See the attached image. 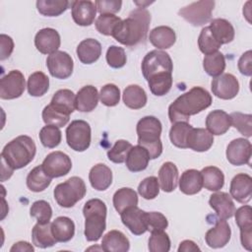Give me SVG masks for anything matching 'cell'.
I'll return each instance as SVG.
<instances>
[{
  "instance_id": "obj_43",
  "label": "cell",
  "mask_w": 252,
  "mask_h": 252,
  "mask_svg": "<svg viewBox=\"0 0 252 252\" xmlns=\"http://www.w3.org/2000/svg\"><path fill=\"white\" fill-rule=\"evenodd\" d=\"M193 127L188 122L173 123L169 130V139L171 143L180 149H187V139Z\"/></svg>"
},
{
  "instance_id": "obj_16",
  "label": "cell",
  "mask_w": 252,
  "mask_h": 252,
  "mask_svg": "<svg viewBox=\"0 0 252 252\" xmlns=\"http://www.w3.org/2000/svg\"><path fill=\"white\" fill-rule=\"evenodd\" d=\"M229 193L238 203H248L252 197V177L246 173L236 174L230 181Z\"/></svg>"
},
{
  "instance_id": "obj_11",
  "label": "cell",
  "mask_w": 252,
  "mask_h": 252,
  "mask_svg": "<svg viewBox=\"0 0 252 252\" xmlns=\"http://www.w3.org/2000/svg\"><path fill=\"white\" fill-rule=\"evenodd\" d=\"M26 89L24 75L19 70H12L0 80V97L14 99L20 97Z\"/></svg>"
},
{
  "instance_id": "obj_23",
  "label": "cell",
  "mask_w": 252,
  "mask_h": 252,
  "mask_svg": "<svg viewBox=\"0 0 252 252\" xmlns=\"http://www.w3.org/2000/svg\"><path fill=\"white\" fill-rule=\"evenodd\" d=\"M207 130L213 135H222L230 128V117L229 115L220 109L211 111L206 118Z\"/></svg>"
},
{
  "instance_id": "obj_60",
  "label": "cell",
  "mask_w": 252,
  "mask_h": 252,
  "mask_svg": "<svg viewBox=\"0 0 252 252\" xmlns=\"http://www.w3.org/2000/svg\"><path fill=\"white\" fill-rule=\"evenodd\" d=\"M190 251H200V248L192 240H183L182 242H180L178 247V252H190Z\"/></svg>"
},
{
  "instance_id": "obj_29",
  "label": "cell",
  "mask_w": 252,
  "mask_h": 252,
  "mask_svg": "<svg viewBox=\"0 0 252 252\" xmlns=\"http://www.w3.org/2000/svg\"><path fill=\"white\" fill-rule=\"evenodd\" d=\"M150 159L151 158L148 151L144 147L137 145L130 149L125 163L130 171L139 172L148 167Z\"/></svg>"
},
{
  "instance_id": "obj_41",
  "label": "cell",
  "mask_w": 252,
  "mask_h": 252,
  "mask_svg": "<svg viewBox=\"0 0 252 252\" xmlns=\"http://www.w3.org/2000/svg\"><path fill=\"white\" fill-rule=\"evenodd\" d=\"M203 67L205 72L211 77L216 78L221 75L225 69L224 55L220 51L206 55L203 60Z\"/></svg>"
},
{
  "instance_id": "obj_25",
  "label": "cell",
  "mask_w": 252,
  "mask_h": 252,
  "mask_svg": "<svg viewBox=\"0 0 252 252\" xmlns=\"http://www.w3.org/2000/svg\"><path fill=\"white\" fill-rule=\"evenodd\" d=\"M129 248V239L119 230H110L102 237L101 249L105 252H126Z\"/></svg>"
},
{
  "instance_id": "obj_33",
  "label": "cell",
  "mask_w": 252,
  "mask_h": 252,
  "mask_svg": "<svg viewBox=\"0 0 252 252\" xmlns=\"http://www.w3.org/2000/svg\"><path fill=\"white\" fill-rule=\"evenodd\" d=\"M124 104L131 109H140L147 104V94L138 85H129L122 94Z\"/></svg>"
},
{
  "instance_id": "obj_30",
  "label": "cell",
  "mask_w": 252,
  "mask_h": 252,
  "mask_svg": "<svg viewBox=\"0 0 252 252\" xmlns=\"http://www.w3.org/2000/svg\"><path fill=\"white\" fill-rule=\"evenodd\" d=\"M209 28L213 36L221 45L231 42L234 38V34H235L234 28L225 19L218 18V19L212 20Z\"/></svg>"
},
{
  "instance_id": "obj_62",
  "label": "cell",
  "mask_w": 252,
  "mask_h": 252,
  "mask_svg": "<svg viewBox=\"0 0 252 252\" xmlns=\"http://www.w3.org/2000/svg\"><path fill=\"white\" fill-rule=\"evenodd\" d=\"M1 163H2V176H1V180L2 181H5L6 179H9L13 172H14V169L11 168L8 164H6L3 160H1Z\"/></svg>"
},
{
  "instance_id": "obj_7",
  "label": "cell",
  "mask_w": 252,
  "mask_h": 252,
  "mask_svg": "<svg viewBox=\"0 0 252 252\" xmlns=\"http://www.w3.org/2000/svg\"><path fill=\"white\" fill-rule=\"evenodd\" d=\"M141 68L144 78L148 81L151 77L158 74H172L173 63L168 53L156 49L148 52L145 55Z\"/></svg>"
},
{
  "instance_id": "obj_35",
  "label": "cell",
  "mask_w": 252,
  "mask_h": 252,
  "mask_svg": "<svg viewBox=\"0 0 252 252\" xmlns=\"http://www.w3.org/2000/svg\"><path fill=\"white\" fill-rule=\"evenodd\" d=\"M203 178V187L209 191H219L223 187L224 175L217 166H206L201 170Z\"/></svg>"
},
{
  "instance_id": "obj_48",
  "label": "cell",
  "mask_w": 252,
  "mask_h": 252,
  "mask_svg": "<svg viewBox=\"0 0 252 252\" xmlns=\"http://www.w3.org/2000/svg\"><path fill=\"white\" fill-rule=\"evenodd\" d=\"M132 144L126 140H117L113 147L107 151V158L114 163H122L126 160Z\"/></svg>"
},
{
  "instance_id": "obj_3",
  "label": "cell",
  "mask_w": 252,
  "mask_h": 252,
  "mask_svg": "<svg viewBox=\"0 0 252 252\" xmlns=\"http://www.w3.org/2000/svg\"><path fill=\"white\" fill-rule=\"evenodd\" d=\"M36 147L33 140L21 135L5 145L1 152V160L11 168L20 169L27 166L34 158Z\"/></svg>"
},
{
  "instance_id": "obj_58",
  "label": "cell",
  "mask_w": 252,
  "mask_h": 252,
  "mask_svg": "<svg viewBox=\"0 0 252 252\" xmlns=\"http://www.w3.org/2000/svg\"><path fill=\"white\" fill-rule=\"evenodd\" d=\"M237 66H238L239 72L242 75L248 76V77L252 75V51L251 50H247L240 56Z\"/></svg>"
},
{
  "instance_id": "obj_15",
  "label": "cell",
  "mask_w": 252,
  "mask_h": 252,
  "mask_svg": "<svg viewBox=\"0 0 252 252\" xmlns=\"http://www.w3.org/2000/svg\"><path fill=\"white\" fill-rule=\"evenodd\" d=\"M61 39L58 32L51 28L39 30L34 36V45L42 54H52L58 51Z\"/></svg>"
},
{
  "instance_id": "obj_18",
  "label": "cell",
  "mask_w": 252,
  "mask_h": 252,
  "mask_svg": "<svg viewBox=\"0 0 252 252\" xmlns=\"http://www.w3.org/2000/svg\"><path fill=\"white\" fill-rule=\"evenodd\" d=\"M231 229L225 220L219 219L215 226L210 228L205 235L206 243L211 248L224 247L230 240Z\"/></svg>"
},
{
  "instance_id": "obj_6",
  "label": "cell",
  "mask_w": 252,
  "mask_h": 252,
  "mask_svg": "<svg viewBox=\"0 0 252 252\" xmlns=\"http://www.w3.org/2000/svg\"><path fill=\"white\" fill-rule=\"evenodd\" d=\"M87 193L84 180L78 176H72L63 183H59L53 191L54 199L60 207L71 208L82 200Z\"/></svg>"
},
{
  "instance_id": "obj_34",
  "label": "cell",
  "mask_w": 252,
  "mask_h": 252,
  "mask_svg": "<svg viewBox=\"0 0 252 252\" xmlns=\"http://www.w3.org/2000/svg\"><path fill=\"white\" fill-rule=\"evenodd\" d=\"M32 243L39 248H48L57 243L51 231V223L37 222L32 230Z\"/></svg>"
},
{
  "instance_id": "obj_49",
  "label": "cell",
  "mask_w": 252,
  "mask_h": 252,
  "mask_svg": "<svg viewBox=\"0 0 252 252\" xmlns=\"http://www.w3.org/2000/svg\"><path fill=\"white\" fill-rule=\"evenodd\" d=\"M121 22L118 16L112 14H102L95 20L96 31L103 35H112L115 27Z\"/></svg>"
},
{
  "instance_id": "obj_17",
  "label": "cell",
  "mask_w": 252,
  "mask_h": 252,
  "mask_svg": "<svg viewBox=\"0 0 252 252\" xmlns=\"http://www.w3.org/2000/svg\"><path fill=\"white\" fill-rule=\"evenodd\" d=\"M96 6L93 1H71V13L74 22L82 27L91 26L96 15Z\"/></svg>"
},
{
  "instance_id": "obj_57",
  "label": "cell",
  "mask_w": 252,
  "mask_h": 252,
  "mask_svg": "<svg viewBox=\"0 0 252 252\" xmlns=\"http://www.w3.org/2000/svg\"><path fill=\"white\" fill-rule=\"evenodd\" d=\"M97 12L102 14H112L119 12L122 6V2L118 0H97L94 1Z\"/></svg>"
},
{
  "instance_id": "obj_37",
  "label": "cell",
  "mask_w": 252,
  "mask_h": 252,
  "mask_svg": "<svg viewBox=\"0 0 252 252\" xmlns=\"http://www.w3.org/2000/svg\"><path fill=\"white\" fill-rule=\"evenodd\" d=\"M113 206L117 213L123 212L125 209L138 205L137 193L128 187H123L118 189L113 195Z\"/></svg>"
},
{
  "instance_id": "obj_22",
  "label": "cell",
  "mask_w": 252,
  "mask_h": 252,
  "mask_svg": "<svg viewBox=\"0 0 252 252\" xmlns=\"http://www.w3.org/2000/svg\"><path fill=\"white\" fill-rule=\"evenodd\" d=\"M76 52L83 64H93L101 55V44L94 38H86L79 43Z\"/></svg>"
},
{
  "instance_id": "obj_54",
  "label": "cell",
  "mask_w": 252,
  "mask_h": 252,
  "mask_svg": "<svg viewBox=\"0 0 252 252\" xmlns=\"http://www.w3.org/2000/svg\"><path fill=\"white\" fill-rule=\"evenodd\" d=\"M138 193L146 200H153L159 193V183L156 176H149L143 179L138 186Z\"/></svg>"
},
{
  "instance_id": "obj_1",
  "label": "cell",
  "mask_w": 252,
  "mask_h": 252,
  "mask_svg": "<svg viewBox=\"0 0 252 252\" xmlns=\"http://www.w3.org/2000/svg\"><path fill=\"white\" fill-rule=\"evenodd\" d=\"M213 98L210 93L202 87H193L188 92L179 95L168 106L169 121L188 122L191 115L205 110L212 104Z\"/></svg>"
},
{
  "instance_id": "obj_19",
  "label": "cell",
  "mask_w": 252,
  "mask_h": 252,
  "mask_svg": "<svg viewBox=\"0 0 252 252\" xmlns=\"http://www.w3.org/2000/svg\"><path fill=\"white\" fill-rule=\"evenodd\" d=\"M145 211L137 206L129 207L120 213L123 224L135 235H141L147 231L145 225Z\"/></svg>"
},
{
  "instance_id": "obj_28",
  "label": "cell",
  "mask_w": 252,
  "mask_h": 252,
  "mask_svg": "<svg viewBox=\"0 0 252 252\" xmlns=\"http://www.w3.org/2000/svg\"><path fill=\"white\" fill-rule=\"evenodd\" d=\"M149 39L158 49H167L175 43L176 34L171 28L167 26H159L151 31Z\"/></svg>"
},
{
  "instance_id": "obj_56",
  "label": "cell",
  "mask_w": 252,
  "mask_h": 252,
  "mask_svg": "<svg viewBox=\"0 0 252 252\" xmlns=\"http://www.w3.org/2000/svg\"><path fill=\"white\" fill-rule=\"evenodd\" d=\"M105 58H106L107 64L114 69L122 68L127 61L124 48L116 45H111L108 47Z\"/></svg>"
},
{
  "instance_id": "obj_61",
  "label": "cell",
  "mask_w": 252,
  "mask_h": 252,
  "mask_svg": "<svg viewBox=\"0 0 252 252\" xmlns=\"http://www.w3.org/2000/svg\"><path fill=\"white\" fill-rule=\"evenodd\" d=\"M11 252H15V251H34V248L32 246V244H30L27 241H19L14 243V245L11 247L10 249Z\"/></svg>"
},
{
  "instance_id": "obj_2",
  "label": "cell",
  "mask_w": 252,
  "mask_h": 252,
  "mask_svg": "<svg viewBox=\"0 0 252 252\" xmlns=\"http://www.w3.org/2000/svg\"><path fill=\"white\" fill-rule=\"evenodd\" d=\"M151 23V14L146 8L133 10L128 18L121 20L115 27L112 36L126 46H135L143 41L148 34Z\"/></svg>"
},
{
  "instance_id": "obj_5",
  "label": "cell",
  "mask_w": 252,
  "mask_h": 252,
  "mask_svg": "<svg viewBox=\"0 0 252 252\" xmlns=\"http://www.w3.org/2000/svg\"><path fill=\"white\" fill-rule=\"evenodd\" d=\"M107 209L100 199H91L83 208L85 217V237L88 241H97L106 227Z\"/></svg>"
},
{
  "instance_id": "obj_26",
  "label": "cell",
  "mask_w": 252,
  "mask_h": 252,
  "mask_svg": "<svg viewBox=\"0 0 252 252\" xmlns=\"http://www.w3.org/2000/svg\"><path fill=\"white\" fill-rule=\"evenodd\" d=\"M98 98L99 95L95 87L85 86L76 94V108L81 112H91L96 107Z\"/></svg>"
},
{
  "instance_id": "obj_59",
  "label": "cell",
  "mask_w": 252,
  "mask_h": 252,
  "mask_svg": "<svg viewBox=\"0 0 252 252\" xmlns=\"http://www.w3.org/2000/svg\"><path fill=\"white\" fill-rule=\"evenodd\" d=\"M0 40H1V55H0V60L3 61L7 59L13 52L14 50V41L13 39L7 35L2 33L0 35Z\"/></svg>"
},
{
  "instance_id": "obj_4",
  "label": "cell",
  "mask_w": 252,
  "mask_h": 252,
  "mask_svg": "<svg viewBox=\"0 0 252 252\" xmlns=\"http://www.w3.org/2000/svg\"><path fill=\"white\" fill-rule=\"evenodd\" d=\"M161 130V123L155 116H145L137 123L138 145L148 151L151 159L158 158L162 153V143L160 141Z\"/></svg>"
},
{
  "instance_id": "obj_45",
  "label": "cell",
  "mask_w": 252,
  "mask_h": 252,
  "mask_svg": "<svg viewBox=\"0 0 252 252\" xmlns=\"http://www.w3.org/2000/svg\"><path fill=\"white\" fill-rule=\"evenodd\" d=\"M198 46L202 53L205 55H209L212 53H215L219 50V48L221 46L220 43H219L216 38L213 36L209 26L202 29L199 37H198Z\"/></svg>"
},
{
  "instance_id": "obj_36",
  "label": "cell",
  "mask_w": 252,
  "mask_h": 252,
  "mask_svg": "<svg viewBox=\"0 0 252 252\" xmlns=\"http://www.w3.org/2000/svg\"><path fill=\"white\" fill-rule=\"evenodd\" d=\"M51 177L48 176L42 168V165L33 167L27 176V186L32 192H41L51 183Z\"/></svg>"
},
{
  "instance_id": "obj_39",
  "label": "cell",
  "mask_w": 252,
  "mask_h": 252,
  "mask_svg": "<svg viewBox=\"0 0 252 252\" xmlns=\"http://www.w3.org/2000/svg\"><path fill=\"white\" fill-rule=\"evenodd\" d=\"M27 89L32 96H42L49 89V79L43 72L36 71L30 75L27 83Z\"/></svg>"
},
{
  "instance_id": "obj_14",
  "label": "cell",
  "mask_w": 252,
  "mask_h": 252,
  "mask_svg": "<svg viewBox=\"0 0 252 252\" xmlns=\"http://www.w3.org/2000/svg\"><path fill=\"white\" fill-rule=\"evenodd\" d=\"M213 94L221 99H232L239 92V83L235 76L229 73L221 74L213 79L211 84Z\"/></svg>"
},
{
  "instance_id": "obj_44",
  "label": "cell",
  "mask_w": 252,
  "mask_h": 252,
  "mask_svg": "<svg viewBox=\"0 0 252 252\" xmlns=\"http://www.w3.org/2000/svg\"><path fill=\"white\" fill-rule=\"evenodd\" d=\"M41 116L46 125H53L59 128L65 126L70 119V114L58 109L50 103L43 108Z\"/></svg>"
},
{
  "instance_id": "obj_40",
  "label": "cell",
  "mask_w": 252,
  "mask_h": 252,
  "mask_svg": "<svg viewBox=\"0 0 252 252\" xmlns=\"http://www.w3.org/2000/svg\"><path fill=\"white\" fill-rule=\"evenodd\" d=\"M71 2L67 0H37L36 8L37 11L46 17H57L64 13Z\"/></svg>"
},
{
  "instance_id": "obj_20",
  "label": "cell",
  "mask_w": 252,
  "mask_h": 252,
  "mask_svg": "<svg viewBox=\"0 0 252 252\" xmlns=\"http://www.w3.org/2000/svg\"><path fill=\"white\" fill-rule=\"evenodd\" d=\"M210 207L215 210L219 219L227 220L233 217L235 206L230 195L225 192H216L210 196Z\"/></svg>"
},
{
  "instance_id": "obj_31",
  "label": "cell",
  "mask_w": 252,
  "mask_h": 252,
  "mask_svg": "<svg viewBox=\"0 0 252 252\" xmlns=\"http://www.w3.org/2000/svg\"><path fill=\"white\" fill-rule=\"evenodd\" d=\"M159 187L164 192H172L178 184V169L171 161L164 162L158 170Z\"/></svg>"
},
{
  "instance_id": "obj_38",
  "label": "cell",
  "mask_w": 252,
  "mask_h": 252,
  "mask_svg": "<svg viewBox=\"0 0 252 252\" xmlns=\"http://www.w3.org/2000/svg\"><path fill=\"white\" fill-rule=\"evenodd\" d=\"M50 104L68 114H71L76 108V95L71 90H59L53 94Z\"/></svg>"
},
{
  "instance_id": "obj_32",
  "label": "cell",
  "mask_w": 252,
  "mask_h": 252,
  "mask_svg": "<svg viewBox=\"0 0 252 252\" xmlns=\"http://www.w3.org/2000/svg\"><path fill=\"white\" fill-rule=\"evenodd\" d=\"M51 231L57 242H68L75 234V223L68 217H58L51 222Z\"/></svg>"
},
{
  "instance_id": "obj_42",
  "label": "cell",
  "mask_w": 252,
  "mask_h": 252,
  "mask_svg": "<svg viewBox=\"0 0 252 252\" xmlns=\"http://www.w3.org/2000/svg\"><path fill=\"white\" fill-rule=\"evenodd\" d=\"M148 86L153 94L162 96L166 94L172 87V74L162 73L151 77L148 81Z\"/></svg>"
},
{
  "instance_id": "obj_47",
  "label": "cell",
  "mask_w": 252,
  "mask_h": 252,
  "mask_svg": "<svg viewBox=\"0 0 252 252\" xmlns=\"http://www.w3.org/2000/svg\"><path fill=\"white\" fill-rule=\"evenodd\" d=\"M230 124L237 129L240 134L249 138L252 135V115L241 112H232L229 114Z\"/></svg>"
},
{
  "instance_id": "obj_50",
  "label": "cell",
  "mask_w": 252,
  "mask_h": 252,
  "mask_svg": "<svg viewBox=\"0 0 252 252\" xmlns=\"http://www.w3.org/2000/svg\"><path fill=\"white\" fill-rule=\"evenodd\" d=\"M144 219L146 228L150 232L164 230L168 225L167 219L159 212H145Z\"/></svg>"
},
{
  "instance_id": "obj_21",
  "label": "cell",
  "mask_w": 252,
  "mask_h": 252,
  "mask_svg": "<svg viewBox=\"0 0 252 252\" xmlns=\"http://www.w3.org/2000/svg\"><path fill=\"white\" fill-rule=\"evenodd\" d=\"M89 180L94 189L104 191L112 183V171L104 163H97L91 168Z\"/></svg>"
},
{
  "instance_id": "obj_8",
  "label": "cell",
  "mask_w": 252,
  "mask_h": 252,
  "mask_svg": "<svg viewBox=\"0 0 252 252\" xmlns=\"http://www.w3.org/2000/svg\"><path fill=\"white\" fill-rule=\"evenodd\" d=\"M91 139V126L85 120H74L66 128L67 144L76 152H84L89 149Z\"/></svg>"
},
{
  "instance_id": "obj_24",
  "label": "cell",
  "mask_w": 252,
  "mask_h": 252,
  "mask_svg": "<svg viewBox=\"0 0 252 252\" xmlns=\"http://www.w3.org/2000/svg\"><path fill=\"white\" fill-rule=\"evenodd\" d=\"M214 143V135L204 128H192L188 139L187 147L195 152H206Z\"/></svg>"
},
{
  "instance_id": "obj_9",
  "label": "cell",
  "mask_w": 252,
  "mask_h": 252,
  "mask_svg": "<svg viewBox=\"0 0 252 252\" xmlns=\"http://www.w3.org/2000/svg\"><path fill=\"white\" fill-rule=\"evenodd\" d=\"M215 2L202 0L193 2L178 11L179 16L193 26H203L211 21Z\"/></svg>"
},
{
  "instance_id": "obj_10",
  "label": "cell",
  "mask_w": 252,
  "mask_h": 252,
  "mask_svg": "<svg viewBox=\"0 0 252 252\" xmlns=\"http://www.w3.org/2000/svg\"><path fill=\"white\" fill-rule=\"evenodd\" d=\"M42 168L51 178H57L68 174L72 168V161L68 155L55 151L48 154L43 159Z\"/></svg>"
},
{
  "instance_id": "obj_46",
  "label": "cell",
  "mask_w": 252,
  "mask_h": 252,
  "mask_svg": "<svg viewBox=\"0 0 252 252\" xmlns=\"http://www.w3.org/2000/svg\"><path fill=\"white\" fill-rule=\"evenodd\" d=\"M62 138V133L57 126L46 125L39 131V140L43 147L48 149H53L57 147Z\"/></svg>"
},
{
  "instance_id": "obj_51",
  "label": "cell",
  "mask_w": 252,
  "mask_h": 252,
  "mask_svg": "<svg viewBox=\"0 0 252 252\" xmlns=\"http://www.w3.org/2000/svg\"><path fill=\"white\" fill-rule=\"evenodd\" d=\"M31 217L36 219L39 223L49 222L52 217V209L48 202L44 200H38L32 203L30 210Z\"/></svg>"
},
{
  "instance_id": "obj_13",
  "label": "cell",
  "mask_w": 252,
  "mask_h": 252,
  "mask_svg": "<svg viewBox=\"0 0 252 252\" xmlns=\"http://www.w3.org/2000/svg\"><path fill=\"white\" fill-rule=\"evenodd\" d=\"M225 155L227 160L233 165H250V158L252 155V147L250 141L244 138H237L232 140L227 145Z\"/></svg>"
},
{
  "instance_id": "obj_27",
  "label": "cell",
  "mask_w": 252,
  "mask_h": 252,
  "mask_svg": "<svg viewBox=\"0 0 252 252\" xmlns=\"http://www.w3.org/2000/svg\"><path fill=\"white\" fill-rule=\"evenodd\" d=\"M180 191L186 195H195L203 188V178L201 171L197 169H187L178 180Z\"/></svg>"
},
{
  "instance_id": "obj_12",
  "label": "cell",
  "mask_w": 252,
  "mask_h": 252,
  "mask_svg": "<svg viewBox=\"0 0 252 252\" xmlns=\"http://www.w3.org/2000/svg\"><path fill=\"white\" fill-rule=\"evenodd\" d=\"M46 66L52 77L64 80L72 75L74 63L72 57L67 52L58 50L48 55Z\"/></svg>"
},
{
  "instance_id": "obj_53",
  "label": "cell",
  "mask_w": 252,
  "mask_h": 252,
  "mask_svg": "<svg viewBox=\"0 0 252 252\" xmlns=\"http://www.w3.org/2000/svg\"><path fill=\"white\" fill-rule=\"evenodd\" d=\"M233 216H235V221L240 233L252 232V209L249 205L238 208Z\"/></svg>"
},
{
  "instance_id": "obj_52",
  "label": "cell",
  "mask_w": 252,
  "mask_h": 252,
  "mask_svg": "<svg viewBox=\"0 0 252 252\" xmlns=\"http://www.w3.org/2000/svg\"><path fill=\"white\" fill-rule=\"evenodd\" d=\"M151 233L148 245L151 252H168L170 250V239L164 230Z\"/></svg>"
},
{
  "instance_id": "obj_55",
  "label": "cell",
  "mask_w": 252,
  "mask_h": 252,
  "mask_svg": "<svg viewBox=\"0 0 252 252\" xmlns=\"http://www.w3.org/2000/svg\"><path fill=\"white\" fill-rule=\"evenodd\" d=\"M98 95L102 104L108 107H112L119 103L120 90L114 84H106L101 88Z\"/></svg>"
}]
</instances>
